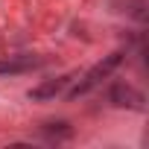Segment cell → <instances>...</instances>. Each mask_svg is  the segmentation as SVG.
Wrapping results in <instances>:
<instances>
[{"label": "cell", "mask_w": 149, "mask_h": 149, "mask_svg": "<svg viewBox=\"0 0 149 149\" xmlns=\"http://www.w3.org/2000/svg\"><path fill=\"white\" fill-rule=\"evenodd\" d=\"M120 61H123V53H111V56H105L102 61H97V64H94V67L85 73V76H82V82L73 88L67 97H70V100H76V97H85L88 91H94V88H97L102 79H108L111 73H114V67H117Z\"/></svg>", "instance_id": "cell-1"}, {"label": "cell", "mask_w": 149, "mask_h": 149, "mask_svg": "<svg viewBox=\"0 0 149 149\" xmlns=\"http://www.w3.org/2000/svg\"><path fill=\"white\" fill-rule=\"evenodd\" d=\"M111 102L129 105V108H134V111H143V94H137L132 85H114V88H111Z\"/></svg>", "instance_id": "cell-2"}, {"label": "cell", "mask_w": 149, "mask_h": 149, "mask_svg": "<svg viewBox=\"0 0 149 149\" xmlns=\"http://www.w3.org/2000/svg\"><path fill=\"white\" fill-rule=\"evenodd\" d=\"M64 85H67V76H61V79H50V82L32 88V91H29V100H53L56 94H61Z\"/></svg>", "instance_id": "cell-3"}, {"label": "cell", "mask_w": 149, "mask_h": 149, "mask_svg": "<svg viewBox=\"0 0 149 149\" xmlns=\"http://www.w3.org/2000/svg\"><path fill=\"white\" fill-rule=\"evenodd\" d=\"M38 61L35 58H9V61H0V76H15V73L32 70Z\"/></svg>", "instance_id": "cell-4"}]
</instances>
